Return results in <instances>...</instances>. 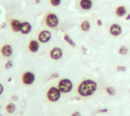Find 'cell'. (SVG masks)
<instances>
[{"mask_svg":"<svg viewBox=\"0 0 130 116\" xmlns=\"http://www.w3.org/2000/svg\"><path fill=\"white\" fill-rule=\"evenodd\" d=\"M32 30V25L30 23L27 22V21H24L21 23V30L20 32L22 34H28L31 32Z\"/></svg>","mask_w":130,"mask_h":116,"instance_id":"30bf717a","label":"cell"},{"mask_svg":"<svg viewBox=\"0 0 130 116\" xmlns=\"http://www.w3.org/2000/svg\"><path fill=\"white\" fill-rule=\"evenodd\" d=\"M28 49L31 52H37L40 49V43L37 40H32L28 44Z\"/></svg>","mask_w":130,"mask_h":116,"instance_id":"5bb4252c","label":"cell"},{"mask_svg":"<svg viewBox=\"0 0 130 116\" xmlns=\"http://www.w3.org/2000/svg\"><path fill=\"white\" fill-rule=\"evenodd\" d=\"M61 91L59 90V89L58 87H52L49 89L48 92H47V99L50 101V102H56L58 101L60 97H61Z\"/></svg>","mask_w":130,"mask_h":116,"instance_id":"277c9868","label":"cell"},{"mask_svg":"<svg viewBox=\"0 0 130 116\" xmlns=\"http://www.w3.org/2000/svg\"><path fill=\"white\" fill-rule=\"evenodd\" d=\"M12 99H13L14 100H18V97H17L16 96H14L12 97Z\"/></svg>","mask_w":130,"mask_h":116,"instance_id":"f1b7e54d","label":"cell"},{"mask_svg":"<svg viewBox=\"0 0 130 116\" xmlns=\"http://www.w3.org/2000/svg\"><path fill=\"white\" fill-rule=\"evenodd\" d=\"M109 32H110V34L112 36L117 37V36H120L122 34L123 28H122L120 24H119L117 23H113L110 26Z\"/></svg>","mask_w":130,"mask_h":116,"instance_id":"5b68a950","label":"cell"},{"mask_svg":"<svg viewBox=\"0 0 130 116\" xmlns=\"http://www.w3.org/2000/svg\"><path fill=\"white\" fill-rule=\"evenodd\" d=\"M59 77V74L58 73H53L51 76H50V79H55Z\"/></svg>","mask_w":130,"mask_h":116,"instance_id":"603a6c76","label":"cell"},{"mask_svg":"<svg viewBox=\"0 0 130 116\" xmlns=\"http://www.w3.org/2000/svg\"><path fill=\"white\" fill-rule=\"evenodd\" d=\"M0 12H1V11H0Z\"/></svg>","mask_w":130,"mask_h":116,"instance_id":"d6a6232c","label":"cell"},{"mask_svg":"<svg viewBox=\"0 0 130 116\" xmlns=\"http://www.w3.org/2000/svg\"><path fill=\"white\" fill-rule=\"evenodd\" d=\"M98 89V84L93 80H85L78 86V93L81 96H90L93 95Z\"/></svg>","mask_w":130,"mask_h":116,"instance_id":"6da1fadb","label":"cell"},{"mask_svg":"<svg viewBox=\"0 0 130 116\" xmlns=\"http://www.w3.org/2000/svg\"><path fill=\"white\" fill-rule=\"evenodd\" d=\"M3 91H4V87H3L2 84H0V96L2 94Z\"/></svg>","mask_w":130,"mask_h":116,"instance_id":"4316f807","label":"cell"},{"mask_svg":"<svg viewBox=\"0 0 130 116\" xmlns=\"http://www.w3.org/2000/svg\"><path fill=\"white\" fill-rule=\"evenodd\" d=\"M0 116H2V114H0Z\"/></svg>","mask_w":130,"mask_h":116,"instance_id":"4dcf8cb0","label":"cell"},{"mask_svg":"<svg viewBox=\"0 0 130 116\" xmlns=\"http://www.w3.org/2000/svg\"><path fill=\"white\" fill-rule=\"evenodd\" d=\"M58 88L63 93H69L72 90L73 84L71 80L64 78L59 81L58 84Z\"/></svg>","mask_w":130,"mask_h":116,"instance_id":"3957f363","label":"cell"},{"mask_svg":"<svg viewBox=\"0 0 130 116\" xmlns=\"http://www.w3.org/2000/svg\"><path fill=\"white\" fill-rule=\"evenodd\" d=\"M12 66H13V62H12L11 60H8V61L5 63V69H7V70L11 68Z\"/></svg>","mask_w":130,"mask_h":116,"instance_id":"44dd1931","label":"cell"},{"mask_svg":"<svg viewBox=\"0 0 130 116\" xmlns=\"http://www.w3.org/2000/svg\"><path fill=\"white\" fill-rule=\"evenodd\" d=\"M106 91L110 96H115L116 95V89L113 87H107L106 88Z\"/></svg>","mask_w":130,"mask_h":116,"instance_id":"d6986e66","label":"cell"},{"mask_svg":"<svg viewBox=\"0 0 130 116\" xmlns=\"http://www.w3.org/2000/svg\"><path fill=\"white\" fill-rule=\"evenodd\" d=\"M0 109H1V106H0Z\"/></svg>","mask_w":130,"mask_h":116,"instance_id":"1f68e13d","label":"cell"},{"mask_svg":"<svg viewBox=\"0 0 130 116\" xmlns=\"http://www.w3.org/2000/svg\"><path fill=\"white\" fill-rule=\"evenodd\" d=\"M22 81L25 85H31L35 81V74L31 71L25 72L22 76Z\"/></svg>","mask_w":130,"mask_h":116,"instance_id":"52a82bcc","label":"cell"},{"mask_svg":"<svg viewBox=\"0 0 130 116\" xmlns=\"http://www.w3.org/2000/svg\"><path fill=\"white\" fill-rule=\"evenodd\" d=\"M1 53L5 57H10L13 53V49L10 45H5L2 47Z\"/></svg>","mask_w":130,"mask_h":116,"instance_id":"4fadbf2b","label":"cell"},{"mask_svg":"<svg viewBox=\"0 0 130 116\" xmlns=\"http://www.w3.org/2000/svg\"><path fill=\"white\" fill-rule=\"evenodd\" d=\"M80 28L83 32H88L91 29V24L88 20H85L81 22Z\"/></svg>","mask_w":130,"mask_h":116,"instance_id":"9a60e30c","label":"cell"},{"mask_svg":"<svg viewBox=\"0 0 130 116\" xmlns=\"http://www.w3.org/2000/svg\"><path fill=\"white\" fill-rule=\"evenodd\" d=\"M5 109H6V111L9 113V114H12V113H14V112H15V110H16V106H15V105L14 104V103H8L7 106H6V107H5Z\"/></svg>","mask_w":130,"mask_h":116,"instance_id":"e0dca14e","label":"cell"},{"mask_svg":"<svg viewBox=\"0 0 130 116\" xmlns=\"http://www.w3.org/2000/svg\"><path fill=\"white\" fill-rule=\"evenodd\" d=\"M45 24L50 28H55L59 25V20L58 16L55 13H47L45 16Z\"/></svg>","mask_w":130,"mask_h":116,"instance_id":"7a4b0ae2","label":"cell"},{"mask_svg":"<svg viewBox=\"0 0 130 116\" xmlns=\"http://www.w3.org/2000/svg\"><path fill=\"white\" fill-rule=\"evenodd\" d=\"M71 116H82V114L79 112H75L72 114Z\"/></svg>","mask_w":130,"mask_h":116,"instance_id":"484cf974","label":"cell"},{"mask_svg":"<svg viewBox=\"0 0 130 116\" xmlns=\"http://www.w3.org/2000/svg\"><path fill=\"white\" fill-rule=\"evenodd\" d=\"M63 55L62 49L59 47H54L50 50V56L53 60H59L60 59Z\"/></svg>","mask_w":130,"mask_h":116,"instance_id":"ba28073f","label":"cell"},{"mask_svg":"<svg viewBox=\"0 0 130 116\" xmlns=\"http://www.w3.org/2000/svg\"><path fill=\"white\" fill-rule=\"evenodd\" d=\"M128 52H129V49L127 46H122L120 49H119V54L120 55H126L128 54Z\"/></svg>","mask_w":130,"mask_h":116,"instance_id":"ac0fdd59","label":"cell"},{"mask_svg":"<svg viewBox=\"0 0 130 116\" xmlns=\"http://www.w3.org/2000/svg\"><path fill=\"white\" fill-rule=\"evenodd\" d=\"M108 112V109H100V110L98 111L99 113H106V112Z\"/></svg>","mask_w":130,"mask_h":116,"instance_id":"d4e9b609","label":"cell"},{"mask_svg":"<svg viewBox=\"0 0 130 116\" xmlns=\"http://www.w3.org/2000/svg\"><path fill=\"white\" fill-rule=\"evenodd\" d=\"M97 24H98V26L101 27V26L103 25V22H102V21H101V19H98V20H97Z\"/></svg>","mask_w":130,"mask_h":116,"instance_id":"cb8c5ba5","label":"cell"},{"mask_svg":"<svg viewBox=\"0 0 130 116\" xmlns=\"http://www.w3.org/2000/svg\"><path fill=\"white\" fill-rule=\"evenodd\" d=\"M115 14L118 17H126L127 14V8L125 5H119L115 9Z\"/></svg>","mask_w":130,"mask_h":116,"instance_id":"8fae6325","label":"cell"},{"mask_svg":"<svg viewBox=\"0 0 130 116\" xmlns=\"http://www.w3.org/2000/svg\"><path fill=\"white\" fill-rule=\"evenodd\" d=\"M92 0H79V6L84 11H89L93 8Z\"/></svg>","mask_w":130,"mask_h":116,"instance_id":"9c48e42d","label":"cell"},{"mask_svg":"<svg viewBox=\"0 0 130 116\" xmlns=\"http://www.w3.org/2000/svg\"><path fill=\"white\" fill-rule=\"evenodd\" d=\"M10 26H11V27L14 32L18 33V32H20L21 22L17 19H11L10 21Z\"/></svg>","mask_w":130,"mask_h":116,"instance_id":"7c38bea8","label":"cell"},{"mask_svg":"<svg viewBox=\"0 0 130 116\" xmlns=\"http://www.w3.org/2000/svg\"><path fill=\"white\" fill-rule=\"evenodd\" d=\"M50 3L53 7H58L61 5L62 0H50Z\"/></svg>","mask_w":130,"mask_h":116,"instance_id":"ffe728a7","label":"cell"},{"mask_svg":"<svg viewBox=\"0 0 130 116\" xmlns=\"http://www.w3.org/2000/svg\"><path fill=\"white\" fill-rule=\"evenodd\" d=\"M125 18H126V21H129L130 20V13H129V14H126V17H125Z\"/></svg>","mask_w":130,"mask_h":116,"instance_id":"83f0119b","label":"cell"},{"mask_svg":"<svg viewBox=\"0 0 130 116\" xmlns=\"http://www.w3.org/2000/svg\"><path fill=\"white\" fill-rule=\"evenodd\" d=\"M117 71H119V72H126V71H127V68L125 67V66H121V65H120V66H118V67L117 68Z\"/></svg>","mask_w":130,"mask_h":116,"instance_id":"7402d4cb","label":"cell"},{"mask_svg":"<svg viewBox=\"0 0 130 116\" xmlns=\"http://www.w3.org/2000/svg\"><path fill=\"white\" fill-rule=\"evenodd\" d=\"M64 40L67 43H69V45H70L72 47H75L76 46V44H75V43L74 42V40L71 38V36H69V35H68V34H65L64 35Z\"/></svg>","mask_w":130,"mask_h":116,"instance_id":"2e32d148","label":"cell"},{"mask_svg":"<svg viewBox=\"0 0 130 116\" xmlns=\"http://www.w3.org/2000/svg\"><path fill=\"white\" fill-rule=\"evenodd\" d=\"M52 38V33L50 31L47 30H43L40 32L38 35V40L39 42L42 43H48Z\"/></svg>","mask_w":130,"mask_h":116,"instance_id":"8992f818","label":"cell"},{"mask_svg":"<svg viewBox=\"0 0 130 116\" xmlns=\"http://www.w3.org/2000/svg\"><path fill=\"white\" fill-rule=\"evenodd\" d=\"M40 2V0H36V3H39Z\"/></svg>","mask_w":130,"mask_h":116,"instance_id":"f546056e","label":"cell"}]
</instances>
